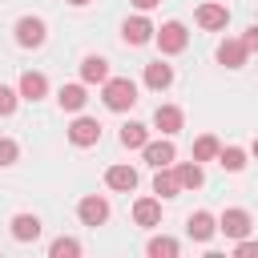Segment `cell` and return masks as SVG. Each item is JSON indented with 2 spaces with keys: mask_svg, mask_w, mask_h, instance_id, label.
<instances>
[{
  "mask_svg": "<svg viewBox=\"0 0 258 258\" xmlns=\"http://www.w3.org/2000/svg\"><path fill=\"white\" fill-rule=\"evenodd\" d=\"M141 153H145V161H149L153 169H165V165H173V157H177V149H173L169 137H165V141H145Z\"/></svg>",
  "mask_w": 258,
  "mask_h": 258,
  "instance_id": "obj_6",
  "label": "cell"
},
{
  "mask_svg": "<svg viewBox=\"0 0 258 258\" xmlns=\"http://www.w3.org/2000/svg\"><path fill=\"white\" fill-rule=\"evenodd\" d=\"M44 36H48V28H44L40 16H20V20H16V44H20V48H40Z\"/></svg>",
  "mask_w": 258,
  "mask_h": 258,
  "instance_id": "obj_3",
  "label": "cell"
},
{
  "mask_svg": "<svg viewBox=\"0 0 258 258\" xmlns=\"http://www.w3.org/2000/svg\"><path fill=\"white\" fill-rule=\"evenodd\" d=\"M153 125H157L165 137H173V133L185 125V113H181L177 105H157V113H153Z\"/></svg>",
  "mask_w": 258,
  "mask_h": 258,
  "instance_id": "obj_10",
  "label": "cell"
},
{
  "mask_svg": "<svg viewBox=\"0 0 258 258\" xmlns=\"http://www.w3.org/2000/svg\"><path fill=\"white\" fill-rule=\"evenodd\" d=\"M214 230H218V222H214V214H206V210L189 214V222H185V234H189L194 242H210Z\"/></svg>",
  "mask_w": 258,
  "mask_h": 258,
  "instance_id": "obj_11",
  "label": "cell"
},
{
  "mask_svg": "<svg viewBox=\"0 0 258 258\" xmlns=\"http://www.w3.org/2000/svg\"><path fill=\"white\" fill-rule=\"evenodd\" d=\"M153 194L157 198H177L181 194V181H177V169H157V177H153Z\"/></svg>",
  "mask_w": 258,
  "mask_h": 258,
  "instance_id": "obj_19",
  "label": "cell"
},
{
  "mask_svg": "<svg viewBox=\"0 0 258 258\" xmlns=\"http://www.w3.org/2000/svg\"><path fill=\"white\" fill-rule=\"evenodd\" d=\"M69 141L81 145V149L97 145V141H101V121H93V117H77V121L69 125Z\"/></svg>",
  "mask_w": 258,
  "mask_h": 258,
  "instance_id": "obj_4",
  "label": "cell"
},
{
  "mask_svg": "<svg viewBox=\"0 0 258 258\" xmlns=\"http://www.w3.org/2000/svg\"><path fill=\"white\" fill-rule=\"evenodd\" d=\"M153 40H157V48H161L165 56H173V52H181V48L189 44V32H185L181 20H169V24H161V28L153 32Z\"/></svg>",
  "mask_w": 258,
  "mask_h": 258,
  "instance_id": "obj_2",
  "label": "cell"
},
{
  "mask_svg": "<svg viewBox=\"0 0 258 258\" xmlns=\"http://www.w3.org/2000/svg\"><path fill=\"white\" fill-rule=\"evenodd\" d=\"M56 101H60V109H64V113H81V109H85V101H89V93H85V85H60Z\"/></svg>",
  "mask_w": 258,
  "mask_h": 258,
  "instance_id": "obj_17",
  "label": "cell"
},
{
  "mask_svg": "<svg viewBox=\"0 0 258 258\" xmlns=\"http://www.w3.org/2000/svg\"><path fill=\"white\" fill-rule=\"evenodd\" d=\"M246 56H250L246 40H222V44H218V60H222L226 69H242Z\"/></svg>",
  "mask_w": 258,
  "mask_h": 258,
  "instance_id": "obj_13",
  "label": "cell"
},
{
  "mask_svg": "<svg viewBox=\"0 0 258 258\" xmlns=\"http://www.w3.org/2000/svg\"><path fill=\"white\" fill-rule=\"evenodd\" d=\"M145 85H149L153 93H161V89H169V85H173V69H169V64H161V60H153V64H145Z\"/></svg>",
  "mask_w": 258,
  "mask_h": 258,
  "instance_id": "obj_18",
  "label": "cell"
},
{
  "mask_svg": "<svg viewBox=\"0 0 258 258\" xmlns=\"http://www.w3.org/2000/svg\"><path fill=\"white\" fill-rule=\"evenodd\" d=\"M145 254H149V258H173V254H177V242H173V238H149Z\"/></svg>",
  "mask_w": 258,
  "mask_h": 258,
  "instance_id": "obj_25",
  "label": "cell"
},
{
  "mask_svg": "<svg viewBox=\"0 0 258 258\" xmlns=\"http://www.w3.org/2000/svg\"><path fill=\"white\" fill-rule=\"evenodd\" d=\"M149 141V129L141 125V121H129V125H121V145L125 149H141Z\"/></svg>",
  "mask_w": 258,
  "mask_h": 258,
  "instance_id": "obj_21",
  "label": "cell"
},
{
  "mask_svg": "<svg viewBox=\"0 0 258 258\" xmlns=\"http://www.w3.org/2000/svg\"><path fill=\"white\" fill-rule=\"evenodd\" d=\"M129 4H133V8H137V12H149V8H157V4H161V0H129Z\"/></svg>",
  "mask_w": 258,
  "mask_h": 258,
  "instance_id": "obj_31",
  "label": "cell"
},
{
  "mask_svg": "<svg viewBox=\"0 0 258 258\" xmlns=\"http://www.w3.org/2000/svg\"><path fill=\"white\" fill-rule=\"evenodd\" d=\"M16 101H20V93H12L8 85H0V117H8L16 109Z\"/></svg>",
  "mask_w": 258,
  "mask_h": 258,
  "instance_id": "obj_28",
  "label": "cell"
},
{
  "mask_svg": "<svg viewBox=\"0 0 258 258\" xmlns=\"http://www.w3.org/2000/svg\"><path fill=\"white\" fill-rule=\"evenodd\" d=\"M16 157H20V145H16L12 137H0V169L16 165Z\"/></svg>",
  "mask_w": 258,
  "mask_h": 258,
  "instance_id": "obj_27",
  "label": "cell"
},
{
  "mask_svg": "<svg viewBox=\"0 0 258 258\" xmlns=\"http://www.w3.org/2000/svg\"><path fill=\"white\" fill-rule=\"evenodd\" d=\"M242 40H246V48H250V52H258V24H250Z\"/></svg>",
  "mask_w": 258,
  "mask_h": 258,
  "instance_id": "obj_30",
  "label": "cell"
},
{
  "mask_svg": "<svg viewBox=\"0 0 258 258\" xmlns=\"http://www.w3.org/2000/svg\"><path fill=\"white\" fill-rule=\"evenodd\" d=\"M48 254H52V258H77V254H81V242H77V238H56V242L48 246Z\"/></svg>",
  "mask_w": 258,
  "mask_h": 258,
  "instance_id": "obj_26",
  "label": "cell"
},
{
  "mask_svg": "<svg viewBox=\"0 0 258 258\" xmlns=\"http://www.w3.org/2000/svg\"><path fill=\"white\" fill-rule=\"evenodd\" d=\"M218 165H222V169H230V173L246 169V149H238V145H226V149L218 153Z\"/></svg>",
  "mask_w": 258,
  "mask_h": 258,
  "instance_id": "obj_24",
  "label": "cell"
},
{
  "mask_svg": "<svg viewBox=\"0 0 258 258\" xmlns=\"http://www.w3.org/2000/svg\"><path fill=\"white\" fill-rule=\"evenodd\" d=\"M12 238L16 242H36L40 238V218L36 214H16L12 218Z\"/></svg>",
  "mask_w": 258,
  "mask_h": 258,
  "instance_id": "obj_16",
  "label": "cell"
},
{
  "mask_svg": "<svg viewBox=\"0 0 258 258\" xmlns=\"http://www.w3.org/2000/svg\"><path fill=\"white\" fill-rule=\"evenodd\" d=\"M69 4H73V8H85V4H89V0H69Z\"/></svg>",
  "mask_w": 258,
  "mask_h": 258,
  "instance_id": "obj_32",
  "label": "cell"
},
{
  "mask_svg": "<svg viewBox=\"0 0 258 258\" xmlns=\"http://www.w3.org/2000/svg\"><path fill=\"white\" fill-rule=\"evenodd\" d=\"M44 93H48L44 73H24V77H20V97H24V101H40Z\"/></svg>",
  "mask_w": 258,
  "mask_h": 258,
  "instance_id": "obj_20",
  "label": "cell"
},
{
  "mask_svg": "<svg viewBox=\"0 0 258 258\" xmlns=\"http://www.w3.org/2000/svg\"><path fill=\"white\" fill-rule=\"evenodd\" d=\"M177 181H181V189H198V185L206 181L202 161H181V165H177Z\"/></svg>",
  "mask_w": 258,
  "mask_h": 258,
  "instance_id": "obj_22",
  "label": "cell"
},
{
  "mask_svg": "<svg viewBox=\"0 0 258 258\" xmlns=\"http://www.w3.org/2000/svg\"><path fill=\"white\" fill-rule=\"evenodd\" d=\"M133 222L137 226H157L161 222V202L157 198H137L133 202Z\"/></svg>",
  "mask_w": 258,
  "mask_h": 258,
  "instance_id": "obj_15",
  "label": "cell"
},
{
  "mask_svg": "<svg viewBox=\"0 0 258 258\" xmlns=\"http://www.w3.org/2000/svg\"><path fill=\"white\" fill-rule=\"evenodd\" d=\"M81 81L85 85H105L109 81V60L105 56H85L81 60Z\"/></svg>",
  "mask_w": 258,
  "mask_h": 258,
  "instance_id": "obj_14",
  "label": "cell"
},
{
  "mask_svg": "<svg viewBox=\"0 0 258 258\" xmlns=\"http://www.w3.org/2000/svg\"><path fill=\"white\" fill-rule=\"evenodd\" d=\"M105 185L117 189V194H129V189H137V169L133 165H109L105 169Z\"/></svg>",
  "mask_w": 258,
  "mask_h": 258,
  "instance_id": "obj_9",
  "label": "cell"
},
{
  "mask_svg": "<svg viewBox=\"0 0 258 258\" xmlns=\"http://www.w3.org/2000/svg\"><path fill=\"white\" fill-rule=\"evenodd\" d=\"M234 254H238V258H258V242H250V238H238Z\"/></svg>",
  "mask_w": 258,
  "mask_h": 258,
  "instance_id": "obj_29",
  "label": "cell"
},
{
  "mask_svg": "<svg viewBox=\"0 0 258 258\" xmlns=\"http://www.w3.org/2000/svg\"><path fill=\"white\" fill-rule=\"evenodd\" d=\"M101 101H105V109L125 113V109L137 105V85H133L129 77H109V81L101 85Z\"/></svg>",
  "mask_w": 258,
  "mask_h": 258,
  "instance_id": "obj_1",
  "label": "cell"
},
{
  "mask_svg": "<svg viewBox=\"0 0 258 258\" xmlns=\"http://www.w3.org/2000/svg\"><path fill=\"white\" fill-rule=\"evenodd\" d=\"M218 153H222V145H218L214 133H202V137L194 141V161H214Z\"/></svg>",
  "mask_w": 258,
  "mask_h": 258,
  "instance_id": "obj_23",
  "label": "cell"
},
{
  "mask_svg": "<svg viewBox=\"0 0 258 258\" xmlns=\"http://www.w3.org/2000/svg\"><path fill=\"white\" fill-rule=\"evenodd\" d=\"M77 214H81V222H85V226H105V222H109V202H105V198H97V194H89V198H81Z\"/></svg>",
  "mask_w": 258,
  "mask_h": 258,
  "instance_id": "obj_5",
  "label": "cell"
},
{
  "mask_svg": "<svg viewBox=\"0 0 258 258\" xmlns=\"http://www.w3.org/2000/svg\"><path fill=\"white\" fill-rule=\"evenodd\" d=\"M218 230H222L226 238H234V242H238V238H246V234H250V214H246V210H226V214L218 218Z\"/></svg>",
  "mask_w": 258,
  "mask_h": 258,
  "instance_id": "obj_7",
  "label": "cell"
},
{
  "mask_svg": "<svg viewBox=\"0 0 258 258\" xmlns=\"http://www.w3.org/2000/svg\"><path fill=\"white\" fill-rule=\"evenodd\" d=\"M153 32H157V28H153L145 16H133V20H125V24H121L125 44H133V48H137V44H149V40H153Z\"/></svg>",
  "mask_w": 258,
  "mask_h": 258,
  "instance_id": "obj_8",
  "label": "cell"
},
{
  "mask_svg": "<svg viewBox=\"0 0 258 258\" xmlns=\"http://www.w3.org/2000/svg\"><path fill=\"white\" fill-rule=\"evenodd\" d=\"M226 20H230L226 4H202V8H198V28H206V32L226 28Z\"/></svg>",
  "mask_w": 258,
  "mask_h": 258,
  "instance_id": "obj_12",
  "label": "cell"
},
{
  "mask_svg": "<svg viewBox=\"0 0 258 258\" xmlns=\"http://www.w3.org/2000/svg\"><path fill=\"white\" fill-rule=\"evenodd\" d=\"M250 149H254V157H258V137H254V145H250Z\"/></svg>",
  "mask_w": 258,
  "mask_h": 258,
  "instance_id": "obj_33",
  "label": "cell"
}]
</instances>
